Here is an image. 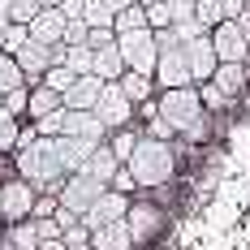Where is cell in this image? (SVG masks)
<instances>
[{
    "instance_id": "6da1fadb",
    "label": "cell",
    "mask_w": 250,
    "mask_h": 250,
    "mask_svg": "<svg viewBox=\"0 0 250 250\" xmlns=\"http://www.w3.org/2000/svg\"><path fill=\"white\" fill-rule=\"evenodd\" d=\"M18 177H22L35 194H52L56 199L61 186H65V168H61V155H56V138H35V143L18 147Z\"/></svg>"
},
{
    "instance_id": "7a4b0ae2",
    "label": "cell",
    "mask_w": 250,
    "mask_h": 250,
    "mask_svg": "<svg viewBox=\"0 0 250 250\" xmlns=\"http://www.w3.org/2000/svg\"><path fill=\"white\" fill-rule=\"evenodd\" d=\"M155 112H160V121L168 125L173 134L203 138V104H199V86L160 91V104H155Z\"/></svg>"
},
{
    "instance_id": "3957f363",
    "label": "cell",
    "mask_w": 250,
    "mask_h": 250,
    "mask_svg": "<svg viewBox=\"0 0 250 250\" xmlns=\"http://www.w3.org/2000/svg\"><path fill=\"white\" fill-rule=\"evenodd\" d=\"M125 173L134 177V186H164L173 177V147L164 138H138V147L129 151Z\"/></svg>"
},
{
    "instance_id": "277c9868",
    "label": "cell",
    "mask_w": 250,
    "mask_h": 250,
    "mask_svg": "<svg viewBox=\"0 0 250 250\" xmlns=\"http://www.w3.org/2000/svg\"><path fill=\"white\" fill-rule=\"evenodd\" d=\"M117 52H121V61H125V69L129 74H147L155 69V35H151L147 26L143 30H125V35H117Z\"/></svg>"
},
{
    "instance_id": "5b68a950",
    "label": "cell",
    "mask_w": 250,
    "mask_h": 250,
    "mask_svg": "<svg viewBox=\"0 0 250 250\" xmlns=\"http://www.w3.org/2000/svg\"><path fill=\"white\" fill-rule=\"evenodd\" d=\"M207 39H211V52H216V61L220 65H246L250 61V39L237 30V22H220L207 30Z\"/></svg>"
},
{
    "instance_id": "8992f818",
    "label": "cell",
    "mask_w": 250,
    "mask_h": 250,
    "mask_svg": "<svg viewBox=\"0 0 250 250\" xmlns=\"http://www.w3.org/2000/svg\"><path fill=\"white\" fill-rule=\"evenodd\" d=\"M35 199H39V194L26 186L22 177H9V181L0 186V220H4V225H22V220H30Z\"/></svg>"
},
{
    "instance_id": "52a82bcc",
    "label": "cell",
    "mask_w": 250,
    "mask_h": 250,
    "mask_svg": "<svg viewBox=\"0 0 250 250\" xmlns=\"http://www.w3.org/2000/svg\"><path fill=\"white\" fill-rule=\"evenodd\" d=\"M95 121L104 125V129H121V125L134 121V104L121 95V86L117 82H104V91H100V100H95Z\"/></svg>"
},
{
    "instance_id": "ba28073f",
    "label": "cell",
    "mask_w": 250,
    "mask_h": 250,
    "mask_svg": "<svg viewBox=\"0 0 250 250\" xmlns=\"http://www.w3.org/2000/svg\"><path fill=\"white\" fill-rule=\"evenodd\" d=\"M108 186H100V181H91V177H82V173H74V177H65V186H61V194H56V207H65V211H74L78 220L86 216V207L100 199Z\"/></svg>"
},
{
    "instance_id": "9c48e42d",
    "label": "cell",
    "mask_w": 250,
    "mask_h": 250,
    "mask_svg": "<svg viewBox=\"0 0 250 250\" xmlns=\"http://www.w3.org/2000/svg\"><path fill=\"white\" fill-rule=\"evenodd\" d=\"M151 82L160 91H177V86H194L190 78V65H186V52L181 48H168L155 56V69H151Z\"/></svg>"
},
{
    "instance_id": "30bf717a",
    "label": "cell",
    "mask_w": 250,
    "mask_h": 250,
    "mask_svg": "<svg viewBox=\"0 0 250 250\" xmlns=\"http://www.w3.org/2000/svg\"><path fill=\"white\" fill-rule=\"evenodd\" d=\"M125 229H129V242L143 246V242H151V237L164 229V211H160L155 203H134V207L125 211Z\"/></svg>"
},
{
    "instance_id": "8fae6325",
    "label": "cell",
    "mask_w": 250,
    "mask_h": 250,
    "mask_svg": "<svg viewBox=\"0 0 250 250\" xmlns=\"http://www.w3.org/2000/svg\"><path fill=\"white\" fill-rule=\"evenodd\" d=\"M181 52H186V65H190V78L194 82H211V74H216V52H211V39H207V30L203 35H194V39H186L181 43Z\"/></svg>"
},
{
    "instance_id": "7c38bea8",
    "label": "cell",
    "mask_w": 250,
    "mask_h": 250,
    "mask_svg": "<svg viewBox=\"0 0 250 250\" xmlns=\"http://www.w3.org/2000/svg\"><path fill=\"white\" fill-rule=\"evenodd\" d=\"M125 211H129V194H121V190H104L100 199L86 207L82 225H86V229H100V225H112V220H125Z\"/></svg>"
},
{
    "instance_id": "4fadbf2b",
    "label": "cell",
    "mask_w": 250,
    "mask_h": 250,
    "mask_svg": "<svg viewBox=\"0 0 250 250\" xmlns=\"http://www.w3.org/2000/svg\"><path fill=\"white\" fill-rule=\"evenodd\" d=\"M100 91H104V82L95 74H78L74 86L61 95V108H69V112H91L95 100H100Z\"/></svg>"
},
{
    "instance_id": "5bb4252c",
    "label": "cell",
    "mask_w": 250,
    "mask_h": 250,
    "mask_svg": "<svg viewBox=\"0 0 250 250\" xmlns=\"http://www.w3.org/2000/svg\"><path fill=\"white\" fill-rule=\"evenodd\" d=\"M13 61H18V69H22L26 86H30L35 78H43V74H48V65H52V48H43V43H35V39H26L22 48L13 52Z\"/></svg>"
},
{
    "instance_id": "9a60e30c",
    "label": "cell",
    "mask_w": 250,
    "mask_h": 250,
    "mask_svg": "<svg viewBox=\"0 0 250 250\" xmlns=\"http://www.w3.org/2000/svg\"><path fill=\"white\" fill-rule=\"evenodd\" d=\"M61 30H65V18H61V9H39V13L26 22V35H30L35 43H43V48L61 43Z\"/></svg>"
},
{
    "instance_id": "2e32d148",
    "label": "cell",
    "mask_w": 250,
    "mask_h": 250,
    "mask_svg": "<svg viewBox=\"0 0 250 250\" xmlns=\"http://www.w3.org/2000/svg\"><path fill=\"white\" fill-rule=\"evenodd\" d=\"M61 134H65V138H91V143H104V138H108V129L95 121V112H69V108H65Z\"/></svg>"
},
{
    "instance_id": "e0dca14e",
    "label": "cell",
    "mask_w": 250,
    "mask_h": 250,
    "mask_svg": "<svg viewBox=\"0 0 250 250\" xmlns=\"http://www.w3.org/2000/svg\"><path fill=\"white\" fill-rule=\"evenodd\" d=\"M100 147V143H91V138H56V155H61V168H65V177H74L78 168H82V160L91 155V151Z\"/></svg>"
},
{
    "instance_id": "ac0fdd59",
    "label": "cell",
    "mask_w": 250,
    "mask_h": 250,
    "mask_svg": "<svg viewBox=\"0 0 250 250\" xmlns=\"http://www.w3.org/2000/svg\"><path fill=\"white\" fill-rule=\"evenodd\" d=\"M117 168H121V164H117V155H112V151L100 143V147H95L86 160H82V168H78V173L91 177V181H100V186H108V181L117 177Z\"/></svg>"
},
{
    "instance_id": "d6986e66",
    "label": "cell",
    "mask_w": 250,
    "mask_h": 250,
    "mask_svg": "<svg viewBox=\"0 0 250 250\" xmlns=\"http://www.w3.org/2000/svg\"><path fill=\"white\" fill-rule=\"evenodd\" d=\"M91 250H134V242H129V229H125V220H112V225L91 229Z\"/></svg>"
},
{
    "instance_id": "ffe728a7",
    "label": "cell",
    "mask_w": 250,
    "mask_h": 250,
    "mask_svg": "<svg viewBox=\"0 0 250 250\" xmlns=\"http://www.w3.org/2000/svg\"><path fill=\"white\" fill-rule=\"evenodd\" d=\"M91 74L100 78V82H117V78L125 74V61H121V52H117V43L91 52Z\"/></svg>"
},
{
    "instance_id": "44dd1931",
    "label": "cell",
    "mask_w": 250,
    "mask_h": 250,
    "mask_svg": "<svg viewBox=\"0 0 250 250\" xmlns=\"http://www.w3.org/2000/svg\"><path fill=\"white\" fill-rule=\"evenodd\" d=\"M211 86H216L225 100H233V95L246 86V65H216V74H211Z\"/></svg>"
},
{
    "instance_id": "7402d4cb",
    "label": "cell",
    "mask_w": 250,
    "mask_h": 250,
    "mask_svg": "<svg viewBox=\"0 0 250 250\" xmlns=\"http://www.w3.org/2000/svg\"><path fill=\"white\" fill-rule=\"evenodd\" d=\"M56 108H61V95H56V91H48L43 82L30 86V95H26V117H30V121L48 117V112H56Z\"/></svg>"
},
{
    "instance_id": "603a6c76",
    "label": "cell",
    "mask_w": 250,
    "mask_h": 250,
    "mask_svg": "<svg viewBox=\"0 0 250 250\" xmlns=\"http://www.w3.org/2000/svg\"><path fill=\"white\" fill-rule=\"evenodd\" d=\"M117 86H121V95H125V100L138 108V104H147V100H151V86H155V82H151L147 74H129V69H125V74L117 78Z\"/></svg>"
},
{
    "instance_id": "cb8c5ba5",
    "label": "cell",
    "mask_w": 250,
    "mask_h": 250,
    "mask_svg": "<svg viewBox=\"0 0 250 250\" xmlns=\"http://www.w3.org/2000/svg\"><path fill=\"white\" fill-rule=\"evenodd\" d=\"M138 138H143V134H134L129 125H121V129H112V138H104V147L117 155V164H125V160H129V151L138 147Z\"/></svg>"
},
{
    "instance_id": "d4e9b609",
    "label": "cell",
    "mask_w": 250,
    "mask_h": 250,
    "mask_svg": "<svg viewBox=\"0 0 250 250\" xmlns=\"http://www.w3.org/2000/svg\"><path fill=\"white\" fill-rule=\"evenodd\" d=\"M18 86H26V78H22V69H18V61L0 52V95L18 91Z\"/></svg>"
},
{
    "instance_id": "484cf974",
    "label": "cell",
    "mask_w": 250,
    "mask_h": 250,
    "mask_svg": "<svg viewBox=\"0 0 250 250\" xmlns=\"http://www.w3.org/2000/svg\"><path fill=\"white\" fill-rule=\"evenodd\" d=\"M74 69H65V65H48V74L39 78V82H43V86H48V91H56V95H65V91H69V86H74Z\"/></svg>"
},
{
    "instance_id": "4316f807",
    "label": "cell",
    "mask_w": 250,
    "mask_h": 250,
    "mask_svg": "<svg viewBox=\"0 0 250 250\" xmlns=\"http://www.w3.org/2000/svg\"><path fill=\"white\" fill-rule=\"evenodd\" d=\"M194 22L203 30H211V26L225 22V13H220V0H194Z\"/></svg>"
},
{
    "instance_id": "83f0119b",
    "label": "cell",
    "mask_w": 250,
    "mask_h": 250,
    "mask_svg": "<svg viewBox=\"0 0 250 250\" xmlns=\"http://www.w3.org/2000/svg\"><path fill=\"white\" fill-rule=\"evenodd\" d=\"M61 125H65V108L39 117V121H35V134H39V138H61Z\"/></svg>"
},
{
    "instance_id": "f1b7e54d",
    "label": "cell",
    "mask_w": 250,
    "mask_h": 250,
    "mask_svg": "<svg viewBox=\"0 0 250 250\" xmlns=\"http://www.w3.org/2000/svg\"><path fill=\"white\" fill-rule=\"evenodd\" d=\"M164 4H168V26L194 22V0H164Z\"/></svg>"
},
{
    "instance_id": "f546056e",
    "label": "cell",
    "mask_w": 250,
    "mask_h": 250,
    "mask_svg": "<svg viewBox=\"0 0 250 250\" xmlns=\"http://www.w3.org/2000/svg\"><path fill=\"white\" fill-rule=\"evenodd\" d=\"M61 43H65V48H78V43H86V22H82V18H65Z\"/></svg>"
},
{
    "instance_id": "4dcf8cb0",
    "label": "cell",
    "mask_w": 250,
    "mask_h": 250,
    "mask_svg": "<svg viewBox=\"0 0 250 250\" xmlns=\"http://www.w3.org/2000/svg\"><path fill=\"white\" fill-rule=\"evenodd\" d=\"M35 13H39L35 0H9V22H13V26H26Z\"/></svg>"
},
{
    "instance_id": "1f68e13d",
    "label": "cell",
    "mask_w": 250,
    "mask_h": 250,
    "mask_svg": "<svg viewBox=\"0 0 250 250\" xmlns=\"http://www.w3.org/2000/svg\"><path fill=\"white\" fill-rule=\"evenodd\" d=\"M82 22H86V30H91V26H112V13L104 9L100 0H86V9H82Z\"/></svg>"
},
{
    "instance_id": "d6a6232c",
    "label": "cell",
    "mask_w": 250,
    "mask_h": 250,
    "mask_svg": "<svg viewBox=\"0 0 250 250\" xmlns=\"http://www.w3.org/2000/svg\"><path fill=\"white\" fill-rule=\"evenodd\" d=\"M199 104H203V112H220L229 100L216 91V86H211V82H199Z\"/></svg>"
},
{
    "instance_id": "836d02e7",
    "label": "cell",
    "mask_w": 250,
    "mask_h": 250,
    "mask_svg": "<svg viewBox=\"0 0 250 250\" xmlns=\"http://www.w3.org/2000/svg\"><path fill=\"white\" fill-rule=\"evenodd\" d=\"M26 39H30V35H26V26H13L9 22V30H4V43H0V52H4V56H13V52L22 48Z\"/></svg>"
},
{
    "instance_id": "e575fe53",
    "label": "cell",
    "mask_w": 250,
    "mask_h": 250,
    "mask_svg": "<svg viewBox=\"0 0 250 250\" xmlns=\"http://www.w3.org/2000/svg\"><path fill=\"white\" fill-rule=\"evenodd\" d=\"M26 95H30V86H18V91H9V95H0V108L9 112V117H18L26 108Z\"/></svg>"
},
{
    "instance_id": "d590c367",
    "label": "cell",
    "mask_w": 250,
    "mask_h": 250,
    "mask_svg": "<svg viewBox=\"0 0 250 250\" xmlns=\"http://www.w3.org/2000/svg\"><path fill=\"white\" fill-rule=\"evenodd\" d=\"M108 43H117V35H112V26H91L86 30V48H108Z\"/></svg>"
},
{
    "instance_id": "8d00e7d4",
    "label": "cell",
    "mask_w": 250,
    "mask_h": 250,
    "mask_svg": "<svg viewBox=\"0 0 250 250\" xmlns=\"http://www.w3.org/2000/svg\"><path fill=\"white\" fill-rule=\"evenodd\" d=\"M18 134H22V125L13 121H0V151H18Z\"/></svg>"
},
{
    "instance_id": "74e56055",
    "label": "cell",
    "mask_w": 250,
    "mask_h": 250,
    "mask_svg": "<svg viewBox=\"0 0 250 250\" xmlns=\"http://www.w3.org/2000/svg\"><path fill=\"white\" fill-rule=\"evenodd\" d=\"M52 216H56V199L52 194H39L35 207H30V220H52Z\"/></svg>"
},
{
    "instance_id": "f35d334b",
    "label": "cell",
    "mask_w": 250,
    "mask_h": 250,
    "mask_svg": "<svg viewBox=\"0 0 250 250\" xmlns=\"http://www.w3.org/2000/svg\"><path fill=\"white\" fill-rule=\"evenodd\" d=\"M56 9H61V18H82V9H86V0H61Z\"/></svg>"
},
{
    "instance_id": "ab89813d",
    "label": "cell",
    "mask_w": 250,
    "mask_h": 250,
    "mask_svg": "<svg viewBox=\"0 0 250 250\" xmlns=\"http://www.w3.org/2000/svg\"><path fill=\"white\" fill-rule=\"evenodd\" d=\"M242 9H246V0H220V13H225V22H233Z\"/></svg>"
},
{
    "instance_id": "60d3db41",
    "label": "cell",
    "mask_w": 250,
    "mask_h": 250,
    "mask_svg": "<svg viewBox=\"0 0 250 250\" xmlns=\"http://www.w3.org/2000/svg\"><path fill=\"white\" fill-rule=\"evenodd\" d=\"M233 22H237V30H242V35L250 39V0H246V9H242V13L233 18Z\"/></svg>"
},
{
    "instance_id": "b9f144b4",
    "label": "cell",
    "mask_w": 250,
    "mask_h": 250,
    "mask_svg": "<svg viewBox=\"0 0 250 250\" xmlns=\"http://www.w3.org/2000/svg\"><path fill=\"white\" fill-rule=\"evenodd\" d=\"M100 4L108 9V13H112V18H117L121 9H129V4H138V0H100Z\"/></svg>"
},
{
    "instance_id": "7bdbcfd3",
    "label": "cell",
    "mask_w": 250,
    "mask_h": 250,
    "mask_svg": "<svg viewBox=\"0 0 250 250\" xmlns=\"http://www.w3.org/2000/svg\"><path fill=\"white\" fill-rule=\"evenodd\" d=\"M35 250H65V246H61V237H56V242H39Z\"/></svg>"
},
{
    "instance_id": "ee69618b",
    "label": "cell",
    "mask_w": 250,
    "mask_h": 250,
    "mask_svg": "<svg viewBox=\"0 0 250 250\" xmlns=\"http://www.w3.org/2000/svg\"><path fill=\"white\" fill-rule=\"evenodd\" d=\"M35 4H39V9H56L61 0H35Z\"/></svg>"
},
{
    "instance_id": "f6af8a7d",
    "label": "cell",
    "mask_w": 250,
    "mask_h": 250,
    "mask_svg": "<svg viewBox=\"0 0 250 250\" xmlns=\"http://www.w3.org/2000/svg\"><path fill=\"white\" fill-rule=\"evenodd\" d=\"M4 30H9V18H0V43H4Z\"/></svg>"
},
{
    "instance_id": "bcb514c9",
    "label": "cell",
    "mask_w": 250,
    "mask_h": 250,
    "mask_svg": "<svg viewBox=\"0 0 250 250\" xmlns=\"http://www.w3.org/2000/svg\"><path fill=\"white\" fill-rule=\"evenodd\" d=\"M0 18H9V0H0Z\"/></svg>"
},
{
    "instance_id": "7dc6e473",
    "label": "cell",
    "mask_w": 250,
    "mask_h": 250,
    "mask_svg": "<svg viewBox=\"0 0 250 250\" xmlns=\"http://www.w3.org/2000/svg\"><path fill=\"white\" fill-rule=\"evenodd\" d=\"M138 4H143V9H151V4H164V0H138Z\"/></svg>"
},
{
    "instance_id": "c3c4849f",
    "label": "cell",
    "mask_w": 250,
    "mask_h": 250,
    "mask_svg": "<svg viewBox=\"0 0 250 250\" xmlns=\"http://www.w3.org/2000/svg\"><path fill=\"white\" fill-rule=\"evenodd\" d=\"M0 250H18V246H13V242H9V237H4V242H0Z\"/></svg>"
}]
</instances>
